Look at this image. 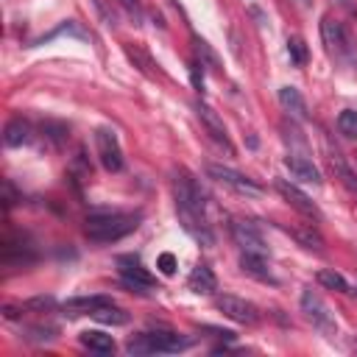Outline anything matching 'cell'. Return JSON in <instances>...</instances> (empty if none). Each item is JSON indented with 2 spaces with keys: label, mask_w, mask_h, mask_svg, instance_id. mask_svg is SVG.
<instances>
[{
  "label": "cell",
  "mask_w": 357,
  "mask_h": 357,
  "mask_svg": "<svg viewBox=\"0 0 357 357\" xmlns=\"http://www.w3.org/2000/svg\"><path fill=\"white\" fill-rule=\"evenodd\" d=\"M173 192H176V209H178V220L184 226L187 234H192L201 245H215V234L209 231L206 220H204V192L195 184V178L184 170L176 173L173 181Z\"/></svg>",
  "instance_id": "1"
},
{
  "label": "cell",
  "mask_w": 357,
  "mask_h": 357,
  "mask_svg": "<svg viewBox=\"0 0 357 357\" xmlns=\"http://www.w3.org/2000/svg\"><path fill=\"white\" fill-rule=\"evenodd\" d=\"M139 226V215H128V212H89L86 218V237L92 243H114L126 234H131Z\"/></svg>",
  "instance_id": "2"
},
{
  "label": "cell",
  "mask_w": 357,
  "mask_h": 357,
  "mask_svg": "<svg viewBox=\"0 0 357 357\" xmlns=\"http://www.w3.org/2000/svg\"><path fill=\"white\" fill-rule=\"evenodd\" d=\"M321 39H324L329 56H335L337 61H354V59H357L354 36L349 33V28H346L340 20L324 17V20H321Z\"/></svg>",
  "instance_id": "3"
},
{
  "label": "cell",
  "mask_w": 357,
  "mask_h": 357,
  "mask_svg": "<svg viewBox=\"0 0 357 357\" xmlns=\"http://www.w3.org/2000/svg\"><path fill=\"white\" fill-rule=\"evenodd\" d=\"M187 346V340L181 337V335H176V332H170V329H156V332H139V335H134L128 343H126V349L131 351V354H153V351H178V349H184Z\"/></svg>",
  "instance_id": "4"
},
{
  "label": "cell",
  "mask_w": 357,
  "mask_h": 357,
  "mask_svg": "<svg viewBox=\"0 0 357 357\" xmlns=\"http://www.w3.org/2000/svg\"><path fill=\"white\" fill-rule=\"evenodd\" d=\"M301 310H304V315L312 321V326L315 329H321L324 335H337V324H335V312L329 310V304L315 293V290H301Z\"/></svg>",
  "instance_id": "5"
},
{
  "label": "cell",
  "mask_w": 357,
  "mask_h": 357,
  "mask_svg": "<svg viewBox=\"0 0 357 357\" xmlns=\"http://www.w3.org/2000/svg\"><path fill=\"white\" fill-rule=\"evenodd\" d=\"M206 173H209L215 181L226 184L229 190H234V192H240V195H245V198H259V195L265 192L257 181H251L248 176H243V173H237V170H231V167H223V165H206Z\"/></svg>",
  "instance_id": "6"
},
{
  "label": "cell",
  "mask_w": 357,
  "mask_h": 357,
  "mask_svg": "<svg viewBox=\"0 0 357 357\" xmlns=\"http://www.w3.org/2000/svg\"><path fill=\"white\" fill-rule=\"evenodd\" d=\"M215 307L226 315V318H231L234 324H257L259 321V310L251 304V301H245V298H240V296H231V293H223V296H215Z\"/></svg>",
  "instance_id": "7"
},
{
  "label": "cell",
  "mask_w": 357,
  "mask_h": 357,
  "mask_svg": "<svg viewBox=\"0 0 357 357\" xmlns=\"http://www.w3.org/2000/svg\"><path fill=\"white\" fill-rule=\"evenodd\" d=\"M95 148H98V159L109 173L123 170V151L117 142V134L112 128H98L95 131Z\"/></svg>",
  "instance_id": "8"
},
{
  "label": "cell",
  "mask_w": 357,
  "mask_h": 357,
  "mask_svg": "<svg viewBox=\"0 0 357 357\" xmlns=\"http://www.w3.org/2000/svg\"><path fill=\"white\" fill-rule=\"evenodd\" d=\"M117 265H120V279L126 287H131L137 293H145L153 287V276L139 265L137 257H117Z\"/></svg>",
  "instance_id": "9"
},
{
  "label": "cell",
  "mask_w": 357,
  "mask_h": 357,
  "mask_svg": "<svg viewBox=\"0 0 357 357\" xmlns=\"http://www.w3.org/2000/svg\"><path fill=\"white\" fill-rule=\"evenodd\" d=\"M195 114H198V120L204 123L206 134H209V137H212L218 145H223L229 153H234V145H231V139H229V134H226V126H223L220 114H218L212 106L201 103V100H195Z\"/></svg>",
  "instance_id": "10"
},
{
  "label": "cell",
  "mask_w": 357,
  "mask_h": 357,
  "mask_svg": "<svg viewBox=\"0 0 357 357\" xmlns=\"http://www.w3.org/2000/svg\"><path fill=\"white\" fill-rule=\"evenodd\" d=\"M276 190H279V195H282L296 212H301L304 218H312V220L321 218V209L315 206V201H312L307 192H301L296 184H290V181H284V178H276Z\"/></svg>",
  "instance_id": "11"
},
{
  "label": "cell",
  "mask_w": 357,
  "mask_h": 357,
  "mask_svg": "<svg viewBox=\"0 0 357 357\" xmlns=\"http://www.w3.org/2000/svg\"><path fill=\"white\" fill-rule=\"evenodd\" d=\"M231 237H234V243L243 248V251H254V254H268V248H265V240H262V234L254 229V223H248V220H231Z\"/></svg>",
  "instance_id": "12"
},
{
  "label": "cell",
  "mask_w": 357,
  "mask_h": 357,
  "mask_svg": "<svg viewBox=\"0 0 357 357\" xmlns=\"http://www.w3.org/2000/svg\"><path fill=\"white\" fill-rule=\"evenodd\" d=\"M284 165H287V170H290V176L293 178H298V181H304V184H315V187H321V170L307 159V156H301V153H290L287 159H284Z\"/></svg>",
  "instance_id": "13"
},
{
  "label": "cell",
  "mask_w": 357,
  "mask_h": 357,
  "mask_svg": "<svg viewBox=\"0 0 357 357\" xmlns=\"http://www.w3.org/2000/svg\"><path fill=\"white\" fill-rule=\"evenodd\" d=\"M123 53H126V59L145 75V78H156L159 75V70H156V61L151 59V53L142 47V45H134V42H123Z\"/></svg>",
  "instance_id": "14"
},
{
  "label": "cell",
  "mask_w": 357,
  "mask_h": 357,
  "mask_svg": "<svg viewBox=\"0 0 357 357\" xmlns=\"http://www.w3.org/2000/svg\"><path fill=\"white\" fill-rule=\"evenodd\" d=\"M31 137H33V128H31V123L25 117H11L6 123V128H3V142L8 148L25 145V142H31Z\"/></svg>",
  "instance_id": "15"
},
{
  "label": "cell",
  "mask_w": 357,
  "mask_h": 357,
  "mask_svg": "<svg viewBox=\"0 0 357 357\" xmlns=\"http://www.w3.org/2000/svg\"><path fill=\"white\" fill-rule=\"evenodd\" d=\"M187 284H190V290H192V293H201V296H212V293L218 290V279H215L212 268H209V265H204V262L192 268V273H190Z\"/></svg>",
  "instance_id": "16"
},
{
  "label": "cell",
  "mask_w": 357,
  "mask_h": 357,
  "mask_svg": "<svg viewBox=\"0 0 357 357\" xmlns=\"http://www.w3.org/2000/svg\"><path fill=\"white\" fill-rule=\"evenodd\" d=\"M112 304L109 296H75V298H67L64 301V310L73 312V315H92L95 310Z\"/></svg>",
  "instance_id": "17"
},
{
  "label": "cell",
  "mask_w": 357,
  "mask_h": 357,
  "mask_svg": "<svg viewBox=\"0 0 357 357\" xmlns=\"http://www.w3.org/2000/svg\"><path fill=\"white\" fill-rule=\"evenodd\" d=\"M276 98H279V103H282L284 112H290L298 120H307V103H304V98H301V92L296 86H282Z\"/></svg>",
  "instance_id": "18"
},
{
  "label": "cell",
  "mask_w": 357,
  "mask_h": 357,
  "mask_svg": "<svg viewBox=\"0 0 357 357\" xmlns=\"http://www.w3.org/2000/svg\"><path fill=\"white\" fill-rule=\"evenodd\" d=\"M287 231L293 234V240H296L301 248H307V251H324V237H321V231H318L312 223L293 226V229H287Z\"/></svg>",
  "instance_id": "19"
},
{
  "label": "cell",
  "mask_w": 357,
  "mask_h": 357,
  "mask_svg": "<svg viewBox=\"0 0 357 357\" xmlns=\"http://www.w3.org/2000/svg\"><path fill=\"white\" fill-rule=\"evenodd\" d=\"M42 134H45V139L59 151V148H64L67 145V139H70V128H67V123H61V120H42Z\"/></svg>",
  "instance_id": "20"
},
{
  "label": "cell",
  "mask_w": 357,
  "mask_h": 357,
  "mask_svg": "<svg viewBox=\"0 0 357 357\" xmlns=\"http://www.w3.org/2000/svg\"><path fill=\"white\" fill-rule=\"evenodd\" d=\"M329 165H332L335 176H337L349 190H357V173L351 170V165L343 159V153H340V151H329Z\"/></svg>",
  "instance_id": "21"
},
{
  "label": "cell",
  "mask_w": 357,
  "mask_h": 357,
  "mask_svg": "<svg viewBox=\"0 0 357 357\" xmlns=\"http://www.w3.org/2000/svg\"><path fill=\"white\" fill-rule=\"evenodd\" d=\"M75 36V39H84V42H89V31H84L81 28V22H75V20H67V22H61L59 28H53L50 33H45V36H39L33 45H45V42H50V39H56V36Z\"/></svg>",
  "instance_id": "22"
},
{
  "label": "cell",
  "mask_w": 357,
  "mask_h": 357,
  "mask_svg": "<svg viewBox=\"0 0 357 357\" xmlns=\"http://www.w3.org/2000/svg\"><path fill=\"white\" fill-rule=\"evenodd\" d=\"M81 346H86L89 351H98V354H112L114 351V340L112 335H103V332H81Z\"/></svg>",
  "instance_id": "23"
},
{
  "label": "cell",
  "mask_w": 357,
  "mask_h": 357,
  "mask_svg": "<svg viewBox=\"0 0 357 357\" xmlns=\"http://www.w3.org/2000/svg\"><path fill=\"white\" fill-rule=\"evenodd\" d=\"M33 259H36V254L28 245H14V243L3 245V262L6 265H31Z\"/></svg>",
  "instance_id": "24"
},
{
  "label": "cell",
  "mask_w": 357,
  "mask_h": 357,
  "mask_svg": "<svg viewBox=\"0 0 357 357\" xmlns=\"http://www.w3.org/2000/svg\"><path fill=\"white\" fill-rule=\"evenodd\" d=\"M240 268H243L248 276H257V279H271V273H268V268H265V257H262V254L243 251V257H240Z\"/></svg>",
  "instance_id": "25"
},
{
  "label": "cell",
  "mask_w": 357,
  "mask_h": 357,
  "mask_svg": "<svg viewBox=\"0 0 357 357\" xmlns=\"http://www.w3.org/2000/svg\"><path fill=\"white\" fill-rule=\"evenodd\" d=\"M92 318L100 321V324H112V326H123V324H128V312L120 310V307H114V304H106V307L95 310Z\"/></svg>",
  "instance_id": "26"
},
{
  "label": "cell",
  "mask_w": 357,
  "mask_h": 357,
  "mask_svg": "<svg viewBox=\"0 0 357 357\" xmlns=\"http://www.w3.org/2000/svg\"><path fill=\"white\" fill-rule=\"evenodd\" d=\"M318 284H324L326 290H337V293H351V287H349V282L337 273V271H329V268H324V271H318Z\"/></svg>",
  "instance_id": "27"
},
{
  "label": "cell",
  "mask_w": 357,
  "mask_h": 357,
  "mask_svg": "<svg viewBox=\"0 0 357 357\" xmlns=\"http://www.w3.org/2000/svg\"><path fill=\"white\" fill-rule=\"evenodd\" d=\"M337 131L349 139H357V112L354 109H343L337 114Z\"/></svg>",
  "instance_id": "28"
},
{
  "label": "cell",
  "mask_w": 357,
  "mask_h": 357,
  "mask_svg": "<svg viewBox=\"0 0 357 357\" xmlns=\"http://www.w3.org/2000/svg\"><path fill=\"white\" fill-rule=\"evenodd\" d=\"M287 53H290V61H293L296 67H301V64L307 61V45H304V39L290 36V39H287Z\"/></svg>",
  "instance_id": "29"
},
{
  "label": "cell",
  "mask_w": 357,
  "mask_h": 357,
  "mask_svg": "<svg viewBox=\"0 0 357 357\" xmlns=\"http://www.w3.org/2000/svg\"><path fill=\"white\" fill-rule=\"evenodd\" d=\"M192 45H195V50H198V56H201V59H206L212 67H218V56L209 50V45H206L204 39H198V36H195V39H192Z\"/></svg>",
  "instance_id": "30"
},
{
  "label": "cell",
  "mask_w": 357,
  "mask_h": 357,
  "mask_svg": "<svg viewBox=\"0 0 357 357\" xmlns=\"http://www.w3.org/2000/svg\"><path fill=\"white\" fill-rule=\"evenodd\" d=\"M17 201H20V192H17V190H14V184L6 178V181H3V204H6V209H8V206H14Z\"/></svg>",
  "instance_id": "31"
},
{
  "label": "cell",
  "mask_w": 357,
  "mask_h": 357,
  "mask_svg": "<svg viewBox=\"0 0 357 357\" xmlns=\"http://www.w3.org/2000/svg\"><path fill=\"white\" fill-rule=\"evenodd\" d=\"M50 307H56V301H53V298H45V296L31 298V301L22 304V310H50Z\"/></svg>",
  "instance_id": "32"
},
{
  "label": "cell",
  "mask_w": 357,
  "mask_h": 357,
  "mask_svg": "<svg viewBox=\"0 0 357 357\" xmlns=\"http://www.w3.org/2000/svg\"><path fill=\"white\" fill-rule=\"evenodd\" d=\"M28 337H31V340H53V337H56V329H45V326H31V329H28Z\"/></svg>",
  "instance_id": "33"
},
{
  "label": "cell",
  "mask_w": 357,
  "mask_h": 357,
  "mask_svg": "<svg viewBox=\"0 0 357 357\" xmlns=\"http://www.w3.org/2000/svg\"><path fill=\"white\" fill-rule=\"evenodd\" d=\"M120 3H123V8L128 11V17H131L134 22L142 20V6H139V0H120Z\"/></svg>",
  "instance_id": "34"
},
{
  "label": "cell",
  "mask_w": 357,
  "mask_h": 357,
  "mask_svg": "<svg viewBox=\"0 0 357 357\" xmlns=\"http://www.w3.org/2000/svg\"><path fill=\"white\" fill-rule=\"evenodd\" d=\"M159 271H162L165 276H170V273L176 271V257H173V254H162V257H159Z\"/></svg>",
  "instance_id": "35"
},
{
  "label": "cell",
  "mask_w": 357,
  "mask_h": 357,
  "mask_svg": "<svg viewBox=\"0 0 357 357\" xmlns=\"http://www.w3.org/2000/svg\"><path fill=\"white\" fill-rule=\"evenodd\" d=\"M201 67H204V64H198V61H192V64H190V73H192V84H195V89H204V73H201Z\"/></svg>",
  "instance_id": "36"
},
{
  "label": "cell",
  "mask_w": 357,
  "mask_h": 357,
  "mask_svg": "<svg viewBox=\"0 0 357 357\" xmlns=\"http://www.w3.org/2000/svg\"><path fill=\"white\" fill-rule=\"evenodd\" d=\"M95 6H98V11L103 14V20H106V25H114V14L106 8V3L103 0H95Z\"/></svg>",
  "instance_id": "37"
},
{
  "label": "cell",
  "mask_w": 357,
  "mask_h": 357,
  "mask_svg": "<svg viewBox=\"0 0 357 357\" xmlns=\"http://www.w3.org/2000/svg\"><path fill=\"white\" fill-rule=\"evenodd\" d=\"M298 3H310V0H298Z\"/></svg>",
  "instance_id": "38"
}]
</instances>
